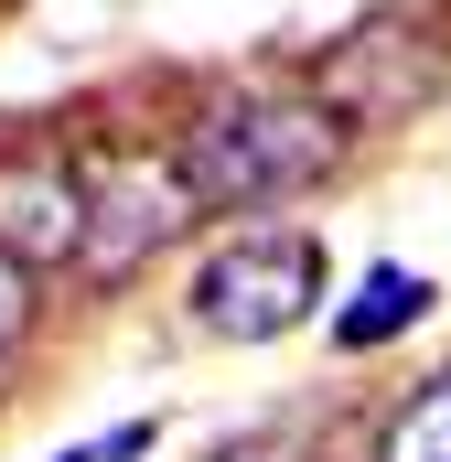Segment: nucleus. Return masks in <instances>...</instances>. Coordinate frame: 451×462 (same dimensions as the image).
<instances>
[{
	"mask_svg": "<svg viewBox=\"0 0 451 462\" xmlns=\"http://www.w3.org/2000/svg\"><path fill=\"white\" fill-rule=\"evenodd\" d=\"M334 151L344 129L312 97H226L183 140V183H194V205H269V194L334 172Z\"/></svg>",
	"mask_w": 451,
	"mask_h": 462,
	"instance_id": "1",
	"label": "nucleus"
},
{
	"mask_svg": "<svg viewBox=\"0 0 451 462\" xmlns=\"http://www.w3.org/2000/svg\"><path fill=\"white\" fill-rule=\"evenodd\" d=\"M323 301V247L312 236H236L205 258V280H194V323L226 334V345H269V334H290L301 312Z\"/></svg>",
	"mask_w": 451,
	"mask_h": 462,
	"instance_id": "2",
	"label": "nucleus"
},
{
	"mask_svg": "<svg viewBox=\"0 0 451 462\" xmlns=\"http://www.w3.org/2000/svg\"><path fill=\"white\" fill-rule=\"evenodd\" d=\"M183 216H194L183 162H108V172H87V280H129Z\"/></svg>",
	"mask_w": 451,
	"mask_h": 462,
	"instance_id": "3",
	"label": "nucleus"
},
{
	"mask_svg": "<svg viewBox=\"0 0 451 462\" xmlns=\"http://www.w3.org/2000/svg\"><path fill=\"white\" fill-rule=\"evenodd\" d=\"M430 87H441V43L430 32H398V22H376V32H354L323 54V76H312V108L334 118H398V108H430Z\"/></svg>",
	"mask_w": 451,
	"mask_h": 462,
	"instance_id": "4",
	"label": "nucleus"
},
{
	"mask_svg": "<svg viewBox=\"0 0 451 462\" xmlns=\"http://www.w3.org/2000/svg\"><path fill=\"white\" fill-rule=\"evenodd\" d=\"M87 247V172L76 162H0V258L43 269Z\"/></svg>",
	"mask_w": 451,
	"mask_h": 462,
	"instance_id": "5",
	"label": "nucleus"
},
{
	"mask_svg": "<svg viewBox=\"0 0 451 462\" xmlns=\"http://www.w3.org/2000/svg\"><path fill=\"white\" fill-rule=\"evenodd\" d=\"M419 312H430V280H419V269H398V258H387V269H365V291H354V301H344V323H334V345H344V355H365V345H387V334H398V323H419Z\"/></svg>",
	"mask_w": 451,
	"mask_h": 462,
	"instance_id": "6",
	"label": "nucleus"
},
{
	"mask_svg": "<svg viewBox=\"0 0 451 462\" xmlns=\"http://www.w3.org/2000/svg\"><path fill=\"white\" fill-rule=\"evenodd\" d=\"M376 462H451V365L387 420V452H376Z\"/></svg>",
	"mask_w": 451,
	"mask_h": 462,
	"instance_id": "7",
	"label": "nucleus"
},
{
	"mask_svg": "<svg viewBox=\"0 0 451 462\" xmlns=\"http://www.w3.org/2000/svg\"><path fill=\"white\" fill-rule=\"evenodd\" d=\"M22 334H32V269H11V258H0V355L22 345Z\"/></svg>",
	"mask_w": 451,
	"mask_h": 462,
	"instance_id": "8",
	"label": "nucleus"
},
{
	"mask_svg": "<svg viewBox=\"0 0 451 462\" xmlns=\"http://www.w3.org/2000/svg\"><path fill=\"white\" fill-rule=\"evenodd\" d=\"M151 441H161V430H151V420H129V430H108V441H87V452H54V462H140Z\"/></svg>",
	"mask_w": 451,
	"mask_h": 462,
	"instance_id": "9",
	"label": "nucleus"
},
{
	"mask_svg": "<svg viewBox=\"0 0 451 462\" xmlns=\"http://www.w3.org/2000/svg\"><path fill=\"white\" fill-rule=\"evenodd\" d=\"M216 462H290V452H280V441H226Z\"/></svg>",
	"mask_w": 451,
	"mask_h": 462,
	"instance_id": "10",
	"label": "nucleus"
}]
</instances>
